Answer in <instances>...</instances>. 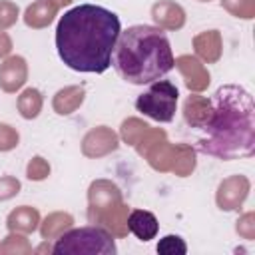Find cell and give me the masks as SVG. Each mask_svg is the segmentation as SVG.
I'll return each mask as SVG.
<instances>
[{"instance_id":"obj_1","label":"cell","mask_w":255,"mask_h":255,"mask_svg":"<svg viewBox=\"0 0 255 255\" xmlns=\"http://www.w3.org/2000/svg\"><path fill=\"white\" fill-rule=\"evenodd\" d=\"M120 32L118 14L98 4H80L58 20L56 50L70 70L102 74L112 66Z\"/></svg>"},{"instance_id":"obj_2","label":"cell","mask_w":255,"mask_h":255,"mask_svg":"<svg viewBox=\"0 0 255 255\" xmlns=\"http://www.w3.org/2000/svg\"><path fill=\"white\" fill-rule=\"evenodd\" d=\"M213 114L197 139V149L217 159L251 157L255 151V104L239 84L219 86L211 98Z\"/></svg>"},{"instance_id":"obj_3","label":"cell","mask_w":255,"mask_h":255,"mask_svg":"<svg viewBox=\"0 0 255 255\" xmlns=\"http://www.w3.org/2000/svg\"><path fill=\"white\" fill-rule=\"evenodd\" d=\"M112 64L118 76L133 86L161 80L173 70V52L167 34L147 24L126 28L118 36Z\"/></svg>"},{"instance_id":"obj_4","label":"cell","mask_w":255,"mask_h":255,"mask_svg":"<svg viewBox=\"0 0 255 255\" xmlns=\"http://www.w3.org/2000/svg\"><path fill=\"white\" fill-rule=\"evenodd\" d=\"M54 255H116L114 235L102 225L72 227L62 233L52 245Z\"/></svg>"},{"instance_id":"obj_5","label":"cell","mask_w":255,"mask_h":255,"mask_svg":"<svg viewBox=\"0 0 255 255\" xmlns=\"http://www.w3.org/2000/svg\"><path fill=\"white\" fill-rule=\"evenodd\" d=\"M177 98H179V90H177V86L173 82L155 80V82H151L147 92L137 96L135 110L141 112L143 116L155 120V122L169 124L173 120V116H175Z\"/></svg>"},{"instance_id":"obj_6","label":"cell","mask_w":255,"mask_h":255,"mask_svg":"<svg viewBox=\"0 0 255 255\" xmlns=\"http://www.w3.org/2000/svg\"><path fill=\"white\" fill-rule=\"evenodd\" d=\"M137 155H141L151 169L159 173H169L171 171V161H173V151L175 143L167 141V133L161 128H147V131L137 139L133 145Z\"/></svg>"},{"instance_id":"obj_7","label":"cell","mask_w":255,"mask_h":255,"mask_svg":"<svg viewBox=\"0 0 255 255\" xmlns=\"http://www.w3.org/2000/svg\"><path fill=\"white\" fill-rule=\"evenodd\" d=\"M122 199V189L112 179H94L88 187V221L98 225L100 217Z\"/></svg>"},{"instance_id":"obj_8","label":"cell","mask_w":255,"mask_h":255,"mask_svg":"<svg viewBox=\"0 0 255 255\" xmlns=\"http://www.w3.org/2000/svg\"><path fill=\"white\" fill-rule=\"evenodd\" d=\"M251 191V181L247 175H229L221 179L215 191V203L221 211H239Z\"/></svg>"},{"instance_id":"obj_9","label":"cell","mask_w":255,"mask_h":255,"mask_svg":"<svg viewBox=\"0 0 255 255\" xmlns=\"http://www.w3.org/2000/svg\"><path fill=\"white\" fill-rule=\"evenodd\" d=\"M120 147V135L108 126H96L82 137V153L90 159H98L114 153Z\"/></svg>"},{"instance_id":"obj_10","label":"cell","mask_w":255,"mask_h":255,"mask_svg":"<svg viewBox=\"0 0 255 255\" xmlns=\"http://www.w3.org/2000/svg\"><path fill=\"white\" fill-rule=\"evenodd\" d=\"M173 68L179 70L183 82H185V88L193 94H199L203 90H207L209 82H211V76L207 72V68L203 66V62L191 54H181L177 58H173Z\"/></svg>"},{"instance_id":"obj_11","label":"cell","mask_w":255,"mask_h":255,"mask_svg":"<svg viewBox=\"0 0 255 255\" xmlns=\"http://www.w3.org/2000/svg\"><path fill=\"white\" fill-rule=\"evenodd\" d=\"M28 80V64L22 56H8L0 64V90L6 94H16L24 88Z\"/></svg>"},{"instance_id":"obj_12","label":"cell","mask_w":255,"mask_h":255,"mask_svg":"<svg viewBox=\"0 0 255 255\" xmlns=\"http://www.w3.org/2000/svg\"><path fill=\"white\" fill-rule=\"evenodd\" d=\"M151 20L157 28L175 32L185 26V10L173 0H159L151 6Z\"/></svg>"},{"instance_id":"obj_13","label":"cell","mask_w":255,"mask_h":255,"mask_svg":"<svg viewBox=\"0 0 255 255\" xmlns=\"http://www.w3.org/2000/svg\"><path fill=\"white\" fill-rule=\"evenodd\" d=\"M183 120L189 128H199L203 129L209 120H211V114H213V104L209 98L205 96H199V94H189L183 102Z\"/></svg>"},{"instance_id":"obj_14","label":"cell","mask_w":255,"mask_h":255,"mask_svg":"<svg viewBox=\"0 0 255 255\" xmlns=\"http://www.w3.org/2000/svg\"><path fill=\"white\" fill-rule=\"evenodd\" d=\"M193 52L203 64L219 62L223 54V38L219 30H205L193 36Z\"/></svg>"},{"instance_id":"obj_15","label":"cell","mask_w":255,"mask_h":255,"mask_svg":"<svg viewBox=\"0 0 255 255\" xmlns=\"http://www.w3.org/2000/svg\"><path fill=\"white\" fill-rule=\"evenodd\" d=\"M58 10H60V6L54 0H34L32 4L26 6L22 18L28 28L42 30L54 22V18L58 16Z\"/></svg>"},{"instance_id":"obj_16","label":"cell","mask_w":255,"mask_h":255,"mask_svg":"<svg viewBox=\"0 0 255 255\" xmlns=\"http://www.w3.org/2000/svg\"><path fill=\"white\" fill-rule=\"evenodd\" d=\"M128 229L139 241L145 243V241L155 239V235L159 231V223H157V217L147 209H129V213H128Z\"/></svg>"},{"instance_id":"obj_17","label":"cell","mask_w":255,"mask_h":255,"mask_svg":"<svg viewBox=\"0 0 255 255\" xmlns=\"http://www.w3.org/2000/svg\"><path fill=\"white\" fill-rule=\"evenodd\" d=\"M42 217H40V211L32 205H20L16 209H12L6 217V227L8 231H16V233H34L40 225Z\"/></svg>"},{"instance_id":"obj_18","label":"cell","mask_w":255,"mask_h":255,"mask_svg":"<svg viewBox=\"0 0 255 255\" xmlns=\"http://www.w3.org/2000/svg\"><path fill=\"white\" fill-rule=\"evenodd\" d=\"M84 100H86V88L84 86H66L54 94L52 108L58 116H70L84 104Z\"/></svg>"},{"instance_id":"obj_19","label":"cell","mask_w":255,"mask_h":255,"mask_svg":"<svg viewBox=\"0 0 255 255\" xmlns=\"http://www.w3.org/2000/svg\"><path fill=\"white\" fill-rule=\"evenodd\" d=\"M128 213H129V205L120 201L118 205L110 207L98 221V225H102L104 229H108L114 237H126L129 233L128 229Z\"/></svg>"},{"instance_id":"obj_20","label":"cell","mask_w":255,"mask_h":255,"mask_svg":"<svg viewBox=\"0 0 255 255\" xmlns=\"http://www.w3.org/2000/svg\"><path fill=\"white\" fill-rule=\"evenodd\" d=\"M74 227V217L68 213V211H54V213H48L38 229H40V235L42 239H58L62 233H66L68 229Z\"/></svg>"},{"instance_id":"obj_21","label":"cell","mask_w":255,"mask_h":255,"mask_svg":"<svg viewBox=\"0 0 255 255\" xmlns=\"http://www.w3.org/2000/svg\"><path fill=\"white\" fill-rule=\"evenodd\" d=\"M197 165V153L189 143H175L173 151V161H171V171L177 177H187L193 173Z\"/></svg>"},{"instance_id":"obj_22","label":"cell","mask_w":255,"mask_h":255,"mask_svg":"<svg viewBox=\"0 0 255 255\" xmlns=\"http://www.w3.org/2000/svg\"><path fill=\"white\" fill-rule=\"evenodd\" d=\"M42 106H44V98H42V92L36 88L22 90V94L16 100V108L24 120H36L42 112Z\"/></svg>"},{"instance_id":"obj_23","label":"cell","mask_w":255,"mask_h":255,"mask_svg":"<svg viewBox=\"0 0 255 255\" xmlns=\"http://www.w3.org/2000/svg\"><path fill=\"white\" fill-rule=\"evenodd\" d=\"M30 253H34V249L24 233L10 231L0 241V255H30Z\"/></svg>"},{"instance_id":"obj_24","label":"cell","mask_w":255,"mask_h":255,"mask_svg":"<svg viewBox=\"0 0 255 255\" xmlns=\"http://www.w3.org/2000/svg\"><path fill=\"white\" fill-rule=\"evenodd\" d=\"M147 128H149V124H145L143 120H139V118H128L120 126V137L124 139V143L135 145L137 139L147 131Z\"/></svg>"},{"instance_id":"obj_25","label":"cell","mask_w":255,"mask_h":255,"mask_svg":"<svg viewBox=\"0 0 255 255\" xmlns=\"http://www.w3.org/2000/svg\"><path fill=\"white\" fill-rule=\"evenodd\" d=\"M219 2H221V8L235 18H241V20L255 18V0H219Z\"/></svg>"},{"instance_id":"obj_26","label":"cell","mask_w":255,"mask_h":255,"mask_svg":"<svg viewBox=\"0 0 255 255\" xmlns=\"http://www.w3.org/2000/svg\"><path fill=\"white\" fill-rule=\"evenodd\" d=\"M155 249H157L159 255H185V253H187L185 241H183L179 235H173V233L161 237Z\"/></svg>"},{"instance_id":"obj_27","label":"cell","mask_w":255,"mask_h":255,"mask_svg":"<svg viewBox=\"0 0 255 255\" xmlns=\"http://www.w3.org/2000/svg\"><path fill=\"white\" fill-rule=\"evenodd\" d=\"M50 175V163L42 155H34L26 165V177L30 181H44Z\"/></svg>"},{"instance_id":"obj_28","label":"cell","mask_w":255,"mask_h":255,"mask_svg":"<svg viewBox=\"0 0 255 255\" xmlns=\"http://www.w3.org/2000/svg\"><path fill=\"white\" fill-rule=\"evenodd\" d=\"M20 18V8L18 4L10 0H0V30L12 28Z\"/></svg>"},{"instance_id":"obj_29","label":"cell","mask_w":255,"mask_h":255,"mask_svg":"<svg viewBox=\"0 0 255 255\" xmlns=\"http://www.w3.org/2000/svg\"><path fill=\"white\" fill-rule=\"evenodd\" d=\"M235 233H237L241 239H247V241H253V239H255V213H253V211L243 213V215L235 221Z\"/></svg>"},{"instance_id":"obj_30","label":"cell","mask_w":255,"mask_h":255,"mask_svg":"<svg viewBox=\"0 0 255 255\" xmlns=\"http://www.w3.org/2000/svg\"><path fill=\"white\" fill-rule=\"evenodd\" d=\"M20 143V133L10 124L0 122V151H12Z\"/></svg>"},{"instance_id":"obj_31","label":"cell","mask_w":255,"mask_h":255,"mask_svg":"<svg viewBox=\"0 0 255 255\" xmlns=\"http://www.w3.org/2000/svg\"><path fill=\"white\" fill-rule=\"evenodd\" d=\"M22 189V183L18 177L14 175H2L0 177V201H8L12 197H16Z\"/></svg>"},{"instance_id":"obj_32","label":"cell","mask_w":255,"mask_h":255,"mask_svg":"<svg viewBox=\"0 0 255 255\" xmlns=\"http://www.w3.org/2000/svg\"><path fill=\"white\" fill-rule=\"evenodd\" d=\"M12 48H14L12 38H10L4 30H0V60L8 58V56H10V52H12Z\"/></svg>"},{"instance_id":"obj_33","label":"cell","mask_w":255,"mask_h":255,"mask_svg":"<svg viewBox=\"0 0 255 255\" xmlns=\"http://www.w3.org/2000/svg\"><path fill=\"white\" fill-rule=\"evenodd\" d=\"M34 253H52V245L48 243V239H44V243L40 247H36Z\"/></svg>"},{"instance_id":"obj_34","label":"cell","mask_w":255,"mask_h":255,"mask_svg":"<svg viewBox=\"0 0 255 255\" xmlns=\"http://www.w3.org/2000/svg\"><path fill=\"white\" fill-rule=\"evenodd\" d=\"M54 2H56V4L60 6V8H64V6H70V4L74 2V0H54Z\"/></svg>"},{"instance_id":"obj_35","label":"cell","mask_w":255,"mask_h":255,"mask_svg":"<svg viewBox=\"0 0 255 255\" xmlns=\"http://www.w3.org/2000/svg\"><path fill=\"white\" fill-rule=\"evenodd\" d=\"M197 2H211V0H197Z\"/></svg>"}]
</instances>
